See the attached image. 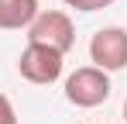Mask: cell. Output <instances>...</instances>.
I'll list each match as a JSON object with an SVG mask.
<instances>
[{
    "label": "cell",
    "mask_w": 127,
    "mask_h": 124,
    "mask_svg": "<svg viewBox=\"0 0 127 124\" xmlns=\"http://www.w3.org/2000/svg\"><path fill=\"white\" fill-rule=\"evenodd\" d=\"M65 100L79 110H93V107L106 103L110 100V72L96 69V65H79L65 79Z\"/></svg>",
    "instance_id": "cell-1"
},
{
    "label": "cell",
    "mask_w": 127,
    "mask_h": 124,
    "mask_svg": "<svg viewBox=\"0 0 127 124\" xmlns=\"http://www.w3.org/2000/svg\"><path fill=\"white\" fill-rule=\"evenodd\" d=\"M28 41L31 45H45V48H55V52L65 55L76 45L72 17L65 10H38V17L28 24Z\"/></svg>",
    "instance_id": "cell-2"
},
{
    "label": "cell",
    "mask_w": 127,
    "mask_h": 124,
    "mask_svg": "<svg viewBox=\"0 0 127 124\" xmlns=\"http://www.w3.org/2000/svg\"><path fill=\"white\" fill-rule=\"evenodd\" d=\"M62 59H65L62 52L28 41V48H24L21 59H17V72H21L28 83H34V86H52V83L62 76V65H65Z\"/></svg>",
    "instance_id": "cell-3"
},
{
    "label": "cell",
    "mask_w": 127,
    "mask_h": 124,
    "mask_svg": "<svg viewBox=\"0 0 127 124\" xmlns=\"http://www.w3.org/2000/svg\"><path fill=\"white\" fill-rule=\"evenodd\" d=\"M89 59L103 72H120L127 69V31L124 28H100L89 38Z\"/></svg>",
    "instance_id": "cell-4"
},
{
    "label": "cell",
    "mask_w": 127,
    "mask_h": 124,
    "mask_svg": "<svg viewBox=\"0 0 127 124\" xmlns=\"http://www.w3.org/2000/svg\"><path fill=\"white\" fill-rule=\"evenodd\" d=\"M38 17V0H0V31H21Z\"/></svg>",
    "instance_id": "cell-5"
},
{
    "label": "cell",
    "mask_w": 127,
    "mask_h": 124,
    "mask_svg": "<svg viewBox=\"0 0 127 124\" xmlns=\"http://www.w3.org/2000/svg\"><path fill=\"white\" fill-rule=\"evenodd\" d=\"M65 7H72V10H83V14H93V10H103L110 7L113 0H62Z\"/></svg>",
    "instance_id": "cell-6"
},
{
    "label": "cell",
    "mask_w": 127,
    "mask_h": 124,
    "mask_svg": "<svg viewBox=\"0 0 127 124\" xmlns=\"http://www.w3.org/2000/svg\"><path fill=\"white\" fill-rule=\"evenodd\" d=\"M0 124H21L14 103H10V97H3V93H0Z\"/></svg>",
    "instance_id": "cell-7"
},
{
    "label": "cell",
    "mask_w": 127,
    "mask_h": 124,
    "mask_svg": "<svg viewBox=\"0 0 127 124\" xmlns=\"http://www.w3.org/2000/svg\"><path fill=\"white\" fill-rule=\"evenodd\" d=\"M124 124H127V100H124Z\"/></svg>",
    "instance_id": "cell-8"
}]
</instances>
